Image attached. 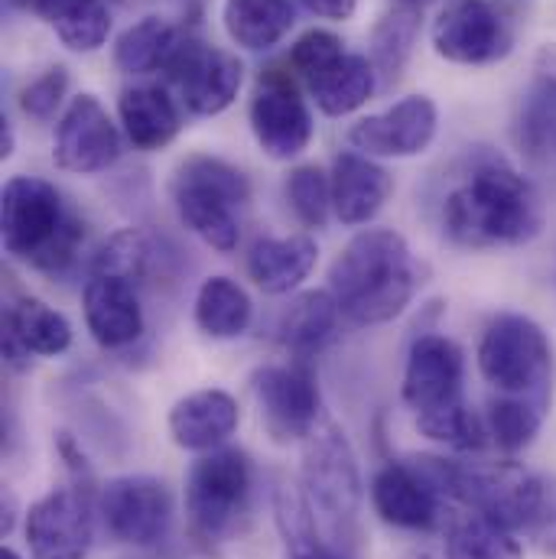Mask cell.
Masks as SVG:
<instances>
[{
	"label": "cell",
	"mask_w": 556,
	"mask_h": 559,
	"mask_svg": "<svg viewBox=\"0 0 556 559\" xmlns=\"http://www.w3.org/2000/svg\"><path fill=\"white\" fill-rule=\"evenodd\" d=\"M544 225L537 189L501 156H482L442 202V231L459 248H511Z\"/></svg>",
	"instance_id": "obj_1"
},
{
	"label": "cell",
	"mask_w": 556,
	"mask_h": 559,
	"mask_svg": "<svg viewBox=\"0 0 556 559\" xmlns=\"http://www.w3.org/2000/svg\"><path fill=\"white\" fill-rule=\"evenodd\" d=\"M423 271L394 228L358 231L329 267V293L352 325H385L417 296Z\"/></svg>",
	"instance_id": "obj_2"
},
{
	"label": "cell",
	"mask_w": 556,
	"mask_h": 559,
	"mask_svg": "<svg viewBox=\"0 0 556 559\" xmlns=\"http://www.w3.org/2000/svg\"><path fill=\"white\" fill-rule=\"evenodd\" d=\"M3 251L39 274H66L85 241V225L59 189L39 176H10L0 195Z\"/></svg>",
	"instance_id": "obj_3"
},
{
	"label": "cell",
	"mask_w": 556,
	"mask_h": 559,
	"mask_svg": "<svg viewBox=\"0 0 556 559\" xmlns=\"http://www.w3.org/2000/svg\"><path fill=\"white\" fill-rule=\"evenodd\" d=\"M251 202L248 176L228 159L196 153L173 176V205L179 222L209 248L232 254L241 241L238 209Z\"/></svg>",
	"instance_id": "obj_4"
},
{
	"label": "cell",
	"mask_w": 556,
	"mask_h": 559,
	"mask_svg": "<svg viewBox=\"0 0 556 559\" xmlns=\"http://www.w3.org/2000/svg\"><path fill=\"white\" fill-rule=\"evenodd\" d=\"M255 495V468L241 449H212L192 462L186 478V518L192 540L215 554L241 531Z\"/></svg>",
	"instance_id": "obj_5"
},
{
	"label": "cell",
	"mask_w": 556,
	"mask_h": 559,
	"mask_svg": "<svg viewBox=\"0 0 556 559\" xmlns=\"http://www.w3.org/2000/svg\"><path fill=\"white\" fill-rule=\"evenodd\" d=\"M303 495L322 518L326 534L352 550L365 488L358 455L335 423H322L303 439Z\"/></svg>",
	"instance_id": "obj_6"
},
{
	"label": "cell",
	"mask_w": 556,
	"mask_h": 559,
	"mask_svg": "<svg viewBox=\"0 0 556 559\" xmlns=\"http://www.w3.org/2000/svg\"><path fill=\"white\" fill-rule=\"evenodd\" d=\"M478 371L498 394L554 401V345L528 316L505 312L485 329Z\"/></svg>",
	"instance_id": "obj_7"
},
{
	"label": "cell",
	"mask_w": 556,
	"mask_h": 559,
	"mask_svg": "<svg viewBox=\"0 0 556 559\" xmlns=\"http://www.w3.org/2000/svg\"><path fill=\"white\" fill-rule=\"evenodd\" d=\"M429 39L446 62L492 66L514 49L518 23L505 0H452L436 16Z\"/></svg>",
	"instance_id": "obj_8"
},
{
	"label": "cell",
	"mask_w": 556,
	"mask_h": 559,
	"mask_svg": "<svg viewBox=\"0 0 556 559\" xmlns=\"http://www.w3.org/2000/svg\"><path fill=\"white\" fill-rule=\"evenodd\" d=\"M163 75L169 79V85L179 92V102L192 115L215 118L235 105L245 82V66L228 49L205 46L202 39L182 33Z\"/></svg>",
	"instance_id": "obj_9"
},
{
	"label": "cell",
	"mask_w": 556,
	"mask_h": 559,
	"mask_svg": "<svg viewBox=\"0 0 556 559\" xmlns=\"http://www.w3.org/2000/svg\"><path fill=\"white\" fill-rule=\"evenodd\" d=\"M98 495L92 485H62L26 511L33 559H85L95 540Z\"/></svg>",
	"instance_id": "obj_10"
},
{
	"label": "cell",
	"mask_w": 556,
	"mask_h": 559,
	"mask_svg": "<svg viewBox=\"0 0 556 559\" xmlns=\"http://www.w3.org/2000/svg\"><path fill=\"white\" fill-rule=\"evenodd\" d=\"M251 388L261 407V423L274 442H299L319 426L322 394L309 361L264 365L255 371Z\"/></svg>",
	"instance_id": "obj_11"
},
{
	"label": "cell",
	"mask_w": 556,
	"mask_h": 559,
	"mask_svg": "<svg viewBox=\"0 0 556 559\" xmlns=\"http://www.w3.org/2000/svg\"><path fill=\"white\" fill-rule=\"evenodd\" d=\"M98 518L118 544L153 547L169 534L173 495L163 478L153 475H121L102 485Z\"/></svg>",
	"instance_id": "obj_12"
},
{
	"label": "cell",
	"mask_w": 556,
	"mask_h": 559,
	"mask_svg": "<svg viewBox=\"0 0 556 559\" xmlns=\"http://www.w3.org/2000/svg\"><path fill=\"white\" fill-rule=\"evenodd\" d=\"M293 79L296 75L271 66L268 72H261L258 92L248 108L251 134L271 159H296L312 143L316 131L309 105Z\"/></svg>",
	"instance_id": "obj_13"
},
{
	"label": "cell",
	"mask_w": 556,
	"mask_h": 559,
	"mask_svg": "<svg viewBox=\"0 0 556 559\" xmlns=\"http://www.w3.org/2000/svg\"><path fill=\"white\" fill-rule=\"evenodd\" d=\"M118 156H121V131L105 111V105L88 92L75 95L56 124V140H52L56 166L75 176H95L111 169Z\"/></svg>",
	"instance_id": "obj_14"
},
{
	"label": "cell",
	"mask_w": 556,
	"mask_h": 559,
	"mask_svg": "<svg viewBox=\"0 0 556 559\" xmlns=\"http://www.w3.org/2000/svg\"><path fill=\"white\" fill-rule=\"evenodd\" d=\"M371 504L375 514L401 531H433L446 518V495L423 468L419 455L391 459L378 468L371 481Z\"/></svg>",
	"instance_id": "obj_15"
},
{
	"label": "cell",
	"mask_w": 556,
	"mask_h": 559,
	"mask_svg": "<svg viewBox=\"0 0 556 559\" xmlns=\"http://www.w3.org/2000/svg\"><path fill=\"white\" fill-rule=\"evenodd\" d=\"M462 381H465V355L446 335H419L407 355L404 368V404L417 414L429 417L462 404Z\"/></svg>",
	"instance_id": "obj_16"
},
{
	"label": "cell",
	"mask_w": 556,
	"mask_h": 559,
	"mask_svg": "<svg viewBox=\"0 0 556 559\" xmlns=\"http://www.w3.org/2000/svg\"><path fill=\"white\" fill-rule=\"evenodd\" d=\"M439 128L436 102L426 95H407L381 115H368L352 124L348 143L365 156L411 159L429 150Z\"/></svg>",
	"instance_id": "obj_17"
},
{
	"label": "cell",
	"mask_w": 556,
	"mask_h": 559,
	"mask_svg": "<svg viewBox=\"0 0 556 559\" xmlns=\"http://www.w3.org/2000/svg\"><path fill=\"white\" fill-rule=\"evenodd\" d=\"M85 325L92 338L108 348H131L143 335V306H140L138 283L115 274H92L82 293Z\"/></svg>",
	"instance_id": "obj_18"
},
{
	"label": "cell",
	"mask_w": 556,
	"mask_h": 559,
	"mask_svg": "<svg viewBox=\"0 0 556 559\" xmlns=\"http://www.w3.org/2000/svg\"><path fill=\"white\" fill-rule=\"evenodd\" d=\"M332 212L342 225L358 228L378 218L394 195V176L358 150H345L332 163Z\"/></svg>",
	"instance_id": "obj_19"
},
{
	"label": "cell",
	"mask_w": 556,
	"mask_h": 559,
	"mask_svg": "<svg viewBox=\"0 0 556 559\" xmlns=\"http://www.w3.org/2000/svg\"><path fill=\"white\" fill-rule=\"evenodd\" d=\"M238 423H241L238 401L228 391L205 388L173 404L169 436L186 452H212L228 442Z\"/></svg>",
	"instance_id": "obj_20"
},
{
	"label": "cell",
	"mask_w": 556,
	"mask_h": 559,
	"mask_svg": "<svg viewBox=\"0 0 556 559\" xmlns=\"http://www.w3.org/2000/svg\"><path fill=\"white\" fill-rule=\"evenodd\" d=\"M319 261V245L309 235L258 238L245 258V271L268 296H286L312 274Z\"/></svg>",
	"instance_id": "obj_21"
},
{
	"label": "cell",
	"mask_w": 556,
	"mask_h": 559,
	"mask_svg": "<svg viewBox=\"0 0 556 559\" xmlns=\"http://www.w3.org/2000/svg\"><path fill=\"white\" fill-rule=\"evenodd\" d=\"M121 131L134 150L153 153L169 146L182 131V115L176 98L163 85H134L118 98Z\"/></svg>",
	"instance_id": "obj_22"
},
{
	"label": "cell",
	"mask_w": 556,
	"mask_h": 559,
	"mask_svg": "<svg viewBox=\"0 0 556 559\" xmlns=\"http://www.w3.org/2000/svg\"><path fill=\"white\" fill-rule=\"evenodd\" d=\"M342 309L329 289L299 293L277 319V342L293 355V361L316 358L339 332Z\"/></svg>",
	"instance_id": "obj_23"
},
{
	"label": "cell",
	"mask_w": 556,
	"mask_h": 559,
	"mask_svg": "<svg viewBox=\"0 0 556 559\" xmlns=\"http://www.w3.org/2000/svg\"><path fill=\"white\" fill-rule=\"evenodd\" d=\"M277 531L283 537V559H355V554L322 534L316 511L303 488L283 485L274 495Z\"/></svg>",
	"instance_id": "obj_24"
},
{
	"label": "cell",
	"mask_w": 556,
	"mask_h": 559,
	"mask_svg": "<svg viewBox=\"0 0 556 559\" xmlns=\"http://www.w3.org/2000/svg\"><path fill=\"white\" fill-rule=\"evenodd\" d=\"M306 88H309V95L322 115L345 118V115H355L358 108L368 105V98L378 88V69L368 56L345 52L322 75H316Z\"/></svg>",
	"instance_id": "obj_25"
},
{
	"label": "cell",
	"mask_w": 556,
	"mask_h": 559,
	"mask_svg": "<svg viewBox=\"0 0 556 559\" xmlns=\"http://www.w3.org/2000/svg\"><path fill=\"white\" fill-rule=\"evenodd\" d=\"M222 23L238 49L268 52L286 39L296 13L289 0H225Z\"/></svg>",
	"instance_id": "obj_26"
},
{
	"label": "cell",
	"mask_w": 556,
	"mask_h": 559,
	"mask_svg": "<svg viewBox=\"0 0 556 559\" xmlns=\"http://www.w3.org/2000/svg\"><path fill=\"white\" fill-rule=\"evenodd\" d=\"M3 332L39 358H59L72 348V322L36 296H20L7 306Z\"/></svg>",
	"instance_id": "obj_27"
},
{
	"label": "cell",
	"mask_w": 556,
	"mask_h": 559,
	"mask_svg": "<svg viewBox=\"0 0 556 559\" xmlns=\"http://www.w3.org/2000/svg\"><path fill=\"white\" fill-rule=\"evenodd\" d=\"M192 316H196V325L209 338L228 342V338H238L248 332V325L255 319V306L241 283H235L232 277H209L202 280V286L196 293Z\"/></svg>",
	"instance_id": "obj_28"
},
{
	"label": "cell",
	"mask_w": 556,
	"mask_h": 559,
	"mask_svg": "<svg viewBox=\"0 0 556 559\" xmlns=\"http://www.w3.org/2000/svg\"><path fill=\"white\" fill-rule=\"evenodd\" d=\"M423 26V3L398 0L371 29V62L385 82H398L407 69Z\"/></svg>",
	"instance_id": "obj_29"
},
{
	"label": "cell",
	"mask_w": 556,
	"mask_h": 559,
	"mask_svg": "<svg viewBox=\"0 0 556 559\" xmlns=\"http://www.w3.org/2000/svg\"><path fill=\"white\" fill-rule=\"evenodd\" d=\"M179 39H182V29L169 23L166 16H143L115 39V66L125 75L163 72Z\"/></svg>",
	"instance_id": "obj_30"
},
{
	"label": "cell",
	"mask_w": 556,
	"mask_h": 559,
	"mask_svg": "<svg viewBox=\"0 0 556 559\" xmlns=\"http://www.w3.org/2000/svg\"><path fill=\"white\" fill-rule=\"evenodd\" d=\"M446 559H524V550L508 527L459 508V514L446 521Z\"/></svg>",
	"instance_id": "obj_31"
},
{
	"label": "cell",
	"mask_w": 556,
	"mask_h": 559,
	"mask_svg": "<svg viewBox=\"0 0 556 559\" xmlns=\"http://www.w3.org/2000/svg\"><path fill=\"white\" fill-rule=\"evenodd\" d=\"M551 411V401H541V397H511V394H498L492 404H488V414H485V426H488V436L492 442L514 455L521 449H528L534 442V436L541 432L544 417Z\"/></svg>",
	"instance_id": "obj_32"
},
{
	"label": "cell",
	"mask_w": 556,
	"mask_h": 559,
	"mask_svg": "<svg viewBox=\"0 0 556 559\" xmlns=\"http://www.w3.org/2000/svg\"><path fill=\"white\" fill-rule=\"evenodd\" d=\"M59 43L72 52H98L111 36L108 0H72L52 23Z\"/></svg>",
	"instance_id": "obj_33"
},
{
	"label": "cell",
	"mask_w": 556,
	"mask_h": 559,
	"mask_svg": "<svg viewBox=\"0 0 556 559\" xmlns=\"http://www.w3.org/2000/svg\"><path fill=\"white\" fill-rule=\"evenodd\" d=\"M286 202L306 228H326L332 215V176L316 163L296 166L286 176Z\"/></svg>",
	"instance_id": "obj_34"
},
{
	"label": "cell",
	"mask_w": 556,
	"mask_h": 559,
	"mask_svg": "<svg viewBox=\"0 0 556 559\" xmlns=\"http://www.w3.org/2000/svg\"><path fill=\"white\" fill-rule=\"evenodd\" d=\"M417 426L423 436H429L433 442H446L459 452H478L492 442L485 419L475 411H469V404H456L449 411L429 414V417H417Z\"/></svg>",
	"instance_id": "obj_35"
},
{
	"label": "cell",
	"mask_w": 556,
	"mask_h": 559,
	"mask_svg": "<svg viewBox=\"0 0 556 559\" xmlns=\"http://www.w3.org/2000/svg\"><path fill=\"white\" fill-rule=\"evenodd\" d=\"M150 261H153L150 241L140 231L128 228V231L111 235L98 248V254L92 261V274H115V277H128L140 283V280L146 277V271H150Z\"/></svg>",
	"instance_id": "obj_36"
},
{
	"label": "cell",
	"mask_w": 556,
	"mask_h": 559,
	"mask_svg": "<svg viewBox=\"0 0 556 559\" xmlns=\"http://www.w3.org/2000/svg\"><path fill=\"white\" fill-rule=\"evenodd\" d=\"M345 56L342 49V39L332 33V29H306L293 46H289V56H286V66L289 72L299 79V82H312L316 75H322L332 62H339Z\"/></svg>",
	"instance_id": "obj_37"
},
{
	"label": "cell",
	"mask_w": 556,
	"mask_h": 559,
	"mask_svg": "<svg viewBox=\"0 0 556 559\" xmlns=\"http://www.w3.org/2000/svg\"><path fill=\"white\" fill-rule=\"evenodd\" d=\"M69 95V69L52 66L20 92V111L29 121H52Z\"/></svg>",
	"instance_id": "obj_38"
},
{
	"label": "cell",
	"mask_w": 556,
	"mask_h": 559,
	"mask_svg": "<svg viewBox=\"0 0 556 559\" xmlns=\"http://www.w3.org/2000/svg\"><path fill=\"white\" fill-rule=\"evenodd\" d=\"M309 13L322 16V20H335V23H345L355 16L358 10V0H299Z\"/></svg>",
	"instance_id": "obj_39"
},
{
	"label": "cell",
	"mask_w": 556,
	"mask_h": 559,
	"mask_svg": "<svg viewBox=\"0 0 556 559\" xmlns=\"http://www.w3.org/2000/svg\"><path fill=\"white\" fill-rule=\"evenodd\" d=\"M66 3L69 0H13V7H20V10H26V13H33L39 20H46V23H52L66 10Z\"/></svg>",
	"instance_id": "obj_40"
},
{
	"label": "cell",
	"mask_w": 556,
	"mask_h": 559,
	"mask_svg": "<svg viewBox=\"0 0 556 559\" xmlns=\"http://www.w3.org/2000/svg\"><path fill=\"white\" fill-rule=\"evenodd\" d=\"M537 82H547L556 88V46H544L537 56Z\"/></svg>",
	"instance_id": "obj_41"
},
{
	"label": "cell",
	"mask_w": 556,
	"mask_h": 559,
	"mask_svg": "<svg viewBox=\"0 0 556 559\" xmlns=\"http://www.w3.org/2000/svg\"><path fill=\"white\" fill-rule=\"evenodd\" d=\"M13 146H16V138H13V124L3 118V121H0V156L7 159V156L13 153Z\"/></svg>",
	"instance_id": "obj_42"
},
{
	"label": "cell",
	"mask_w": 556,
	"mask_h": 559,
	"mask_svg": "<svg viewBox=\"0 0 556 559\" xmlns=\"http://www.w3.org/2000/svg\"><path fill=\"white\" fill-rule=\"evenodd\" d=\"M13 518H16V501L10 491H3V534L13 531Z\"/></svg>",
	"instance_id": "obj_43"
},
{
	"label": "cell",
	"mask_w": 556,
	"mask_h": 559,
	"mask_svg": "<svg viewBox=\"0 0 556 559\" xmlns=\"http://www.w3.org/2000/svg\"><path fill=\"white\" fill-rule=\"evenodd\" d=\"M404 559H439L436 554H429V550H414V554H407Z\"/></svg>",
	"instance_id": "obj_44"
},
{
	"label": "cell",
	"mask_w": 556,
	"mask_h": 559,
	"mask_svg": "<svg viewBox=\"0 0 556 559\" xmlns=\"http://www.w3.org/2000/svg\"><path fill=\"white\" fill-rule=\"evenodd\" d=\"M0 559H20V554H13L10 547H3V550H0Z\"/></svg>",
	"instance_id": "obj_45"
},
{
	"label": "cell",
	"mask_w": 556,
	"mask_h": 559,
	"mask_svg": "<svg viewBox=\"0 0 556 559\" xmlns=\"http://www.w3.org/2000/svg\"><path fill=\"white\" fill-rule=\"evenodd\" d=\"M551 550H554V554H556V531H554V534H551Z\"/></svg>",
	"instance_id": "obj_46"
}]
</instances>
